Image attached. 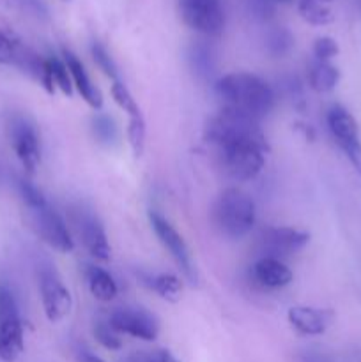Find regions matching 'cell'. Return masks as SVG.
<instances>
[{"label":"cell","instance_id":"obj_1","mask_svg":"<svg viewBox=\"0 0 361 362\" xmlns=\"http://www.w3.org/2000/svg\"><path fill=\"white\" fill-rule=\"evenodd\" d=\"M223 108L243 113L255 120L268 115L275 106V90L268 81L251 73H229L214 85Z\"/></svg>","mask_w":361,"mask_h":362},{"label":"cell","instance_id":"obj_2","mask_svg":"<svg viewBox=\"0 0 361 362\" xmlns=\"http://www.w3.org/2000/svg\"><path fill=\"white\" fill-rule=\"evenodd\" d=\"M212 223L222 235L241 239L248 235L255 225V204L244 191L227 187L212 205Z\"/></svg>","mask_w":361,"mask_h":362},{"label":"cell","instance_id":"obj_3","mask_svg":"<svg viewBox=\"0 0 361 362\" xmlns=\"http://www.w3.org/2000/svg\"><path fill=\"white\" fill-rule=\"evenodd\" d=\"M0 64L16 67L18 71L38 81L48 94L55 92V85H53L52 76H50L46 59H42L39 53H35L23 41L4 30H0Z\"/></svg>","mask_w":361,"mask_h":362},{"label":"cell","instance_id":"obj_4","mask_svg":"<svg viewBox=\"0 0 361 362\" xmlns=\"http://www.w3.org/2000/svg\"><path fill=\"white\" fill-rule=\"evenodd\" d=\"M222 166L232 179L251 180L262 172L265 161L268 144L255 140H230L218 145Z\"/></svg>","mask_w":361,"mask_h":362},{"label":"cell","instance_id":"obj_5","mask_svg":"<svg viewBox=\"0 0 361 362\" xmlns=\"http://www.w3.org/2000/svg\"><path fill=\"white\" fill-rule=\"evenodd\" d=\"M23 324L13 290L0 281V361L14 362L23 354Z\"/></svg>","mask_w":361,"mask_h":362},{"label":"cell","instance_id":"obj_6","mask_svg":"<svg viewBox=\"0 0 361 362\" xmlns=\"http://www.w3.org/2000/svg\"><path fill=\"white\" fill-rule=\"evenodd\" d=\"M7 134L23 168L34 173L41 161V144L34 122L21 113H13L7 119Z\"/></svg>","mask_w":361,"mask_h":362},{"label":"cell","instance_id":"obj_7","mask_svg":"<svg viewBox=\"0 0 361 362\" xmlns=\"http://www.w3.org/2000/svg\"><path fill=\"white\" fill-rule=\"evenodd\" d=\"M38 279L42 310H45L46 318L52 324L64 320L69 315L71 306H73V299H71L69 290L62 283V278L59 276V272L52 265H39Z\"/></svg>","mask_w":361,"mask_h":362},{"label":"cell","instance_id":"obj_8","mask_svg":"<svg viewBox=\"0 0 361 362\" xmlns=\"http://www.w3.org/2000/svg\"><path fill=\"white\" fill-rule=\"evenodd\" d=\"M183 21L204 35H219L225 25L222 0H179Z\"/></svg>","mask_w":361,"mask_h":362},{"label":"cell","instance_id":"obj_9","mask_svg":"<svg viewBox=\"0 0 361 362\" xmlns=\"http://www.w3.org/2000/svg\"><path fill=\"white\" fill-rule=\"evenodd\" d=\"M149 219H151V225L154 228L156 235H158L159 243L166 247L170 257L173 258L177 267L183 271V274L190 279L191 285H195L197 283V269H195L193 260H191V253L188 250L186 243H184L183 235L159 212L151 211L149 212Z\"/></svg>","mask_w":361,"mask_h":362},{"label":"cell","instance_id":"obj_10","mask_svg":"<svg viewBox=\"0 0 361 362\" xmlns=\"http://www.w3.org/2000/svg\"><path fill=\"white\" fill-rule=\"evenodd\" d=\"M108 324L119 334L133 336L142 341H154L159 334L158 320L142 308H117L110 315Z\"/></svg>","mask_w":361,"mask_h":362},{"label":"cell","instance_id":"obj_11","mask_svg":"<svg viewBox=\"0 0 361 362\" xmlns=\"http://www.w3.org/2000/svg\"><path fill=\"white\" fill-rule=\"evenodd\" d=\"M30 214L35 232L39 233V237L46 244H50L53 250L60 251V253H71L73 251V237H71L69 230H67L66 221L60 218V214L55 209L45 205V207L30 211Z\"/></svg>","mask_w":361,"mask_h":362},{"label":"cell","instance_id":"obj_12","mask_svg":"<svg viewBox=\"0 0 361 362\" xmlns=\"http://www.w3.org/2000/svg\"><path fill=\"white\" fill-rule=\"evenodd\" d=\"M74 223H76L78 233H80L85 250H87L96 260H110L112 250H110L108 239H106V232L105 228H103L101 221H99L92 212L78 211Z\"/></svg>","mask_w":361,"mask_h":362},{"label":"cell","instance_id":"obj_13","mask_svg":"<svg viewBox=\"0 0 361 362\" xmlns=\"http://www.w3.org/2000/svg\"><path fill=\"white\" fill-rule=\"evenodd\" d=\"M287 320L297 334L321 336L331 324L333 313L328 310H319V308L292 306L287 311Z\"/></svg>","mask_w":361,"mask_h":362},{"label":"cell","instance_id":"obj_14","mask_svg":"<svg viewBox=\"0 0 361 362\" xmlns=\"http://www.w3.org/2000/svg\"><path fill=\"white\" fill-rule=\"evenodd\" d=\"M260 239L268 250L287 255L303 250L310 243V233L292 226H269L262 230Z\"/></svg>","mask_w":361,"mask_h":362},{"label":"cell","instance_id":"obj_15","mask_svg":"<svg viewBox=\"0 0 361 362\" xmlns=\"http://www.w3.org/2000/svg\"><path fill=\"white\" fill-rule=\"evenodd\" d=\"M64 62H66L67 69H69L71 80L73 85L76 87V90L80 92V95L84 98V101L91 106L92 110H101L103 106V94L92 80L88 78L87 71H85L81 60L74 55L69 49H64Z\"/></svg>","mask_w":361,"mask_h":362},{"label":"cell","instance_id":"obj_16","mask_svg":"<svg viewBox=\"0 0 361 362\" xmlns=\"http://www.w3.org/2000/svg\"><path fill=\"white\" fill-rule=\"evenodd\" d=\"M292 278V271L275 257H264L253 265V279L264 288H283Z\"/></svg>","mask_w":361,"mask_h":362},{"label":"cell","instance_id":"obj_17","mask_svg":"<svg viewBox=\"0 0 361 362\" xmlns=\"http://www.w3.org/2000/svg\"><path fill=\"white\" fill-rule=\"evenodd\" d=\"M328 126L335 140L338 141L340 147L354 144L360 140V131H357V122L343 106H333L328 112Z\"/></svg>","mask_w":361,"mask_h":362},{"label":"cell","instance_id":"obj_18","mask_svg":"<svg viewBox=\"0 0 361 362\" xmlns=\"http://www.w3.org/2000/svg\"><path fill=\"white\" fill-rule=\"evenodd\" d=\"M85 279L92 296L101 303H110L117 297V283L105 269L96 265H85Z\"/></svg>","mask_w":361,"mask_h":362},{"label":"cell","instance_id":"obj_19","mask_svg":"<svg viewBox=\"0 0 361 362\" xmlns=\"http://www.w3.org/2000/svg\"><path fill=\"white\" fill-rule=\"evenodd\" d=\"M340 81V71L338 67L333 66L331 62H324V60H315L310 66V73H308V83L319 94H328L333 88L338 85Z\"/></svg>","mask_w":361,"mask_h":362},{"label":"cell","instance_id":"obj_20","mask_svg":"<svg viewBox=\"0 0 361 362\" xmlns=\"http://www.w3.org/2000/svg\"><path fill=\"white\" fill-rule=\"evenodd\" d=\"M297 11L306 23L315 25V27H324L335 20L333 11L328 6H324V2H321V0H299Z\"/></svg>","mask_w":361,"mask_h":362},{"label":"cell","instance_id":"obj_21","mask_svg":"<svg viewBox=\"0 0 361 362\" xmlns=\"http://www.w3.org/2000/svg\"><path fill=\"white\" fill-rule=\"evenodd\" d=\"M151 288L166 303H177L180 299V292H183V283L177 276L163 272L151 279Z\"/></svg>","mask_w":361,"mask_h":362},{"label":"cell","instance_id":"obj_22","mask_svg":"<svg viewBox=\"0 0 361 362\" xmlns=\"http://www.w3.org/2000/svg\"><path fill=\"white\" fill-rule=\"evenodd\" d=\"M92 131H94V136L98 138L99 144L108 145V147L119 140V129H117L115 120L105 113H98L92 119Z\"/></svg>","mask_w":361,"mask_h":362},{"label":"cell","instance_id":"obj_23","mask_svg":"<svg viewBox=\"0 0 361 362\" xmlns=\"http://www.w3.org/2000/svg\"><path fill=\"white\" fill-rule=\"evenodd\" d=\"M127 141L134 158H140L145 148V120L142 112L130 115L127 120Z\"/></svg>","mask_w":361,"mask_h":362},{"label":"cell","instance_id":"obj_24","mask_svg":"<svg viewBox=\"0 0 361 362\" xmlns=\"http://www.w3.org/2000/svg\"><path fill=\"white\" fill-rule=\"evenodd\" d=\"M46 62H48L50 76H52L53 85L59 87L66 95H73L74 85H73V80H71V74H69V69H67L66 62L59 60L57 57H48Z\"/></svg>","mask_w":361,"mask_h":362},{"label":"cell","instance_id":"obj_25","mask_svg":"<svg viewBox=\"0 0 361 362\" xmlns=\"http://www.w3.org/2000/svg\"><path fill=\"white\" fill-rule=\"evenodd\" d=\"M94 338L98 339L103 349L110 350V352H117L122 349V339H120L119 332L108 322H98L94 325Z\"/></svg>","mask_w":361,"mask_h":362},{"label":"cell","instance_id":"obj_26","mask_svg":"<svg viewBox=\"0 0 361 362\" xmlns=\"http://www.w3.org/2000/svg\"><path fill=\"white\" fill-rule=\"evenodd\" d=\"M18 191H20L21 200H23V204L27 205L28 211H35V209H41L45 207V205H48L42 191L39 189L38 186H34L30 180L27 179L18 180Z\"/></svg>","mask_w":361,"mask_h":362},{"label":"cell","instance_id":"obj_27","mask_svg":"<svg viewBox=\"0 0 361 362\" xmlns=\"http://www.w3.org/2000/svg\"><path fill=\"white\" fill-rule=\"evenodd\" d=\"M91 53L94 62L98 64V67L106 74V76L112 78L113 81L119 80V69H117L115 62H113V59L110 57V53L106 52V48L101 42H92Z\"/></svg>","mask_w":361,"mask_h":362},{"label":"cell","instance_id":"obj_28","mask_svg":"<svg viewBox=\"0 0 361 362\" xmlns=\"http://www.w3.org/2000/svg\"><path fill=\"white\" fill-rule=\"evenodd\" d=\"M112 98H113V101L119 105V108H122L124 112L127 113V117L134 115V113L140 112V108H138L134 98L131 95V92L127 90V87L120 80L113 81L112 83Z\"/></svg>","mask_w":361,"mask_h":362},{"label":"cell","instance_id":"obj_29","mask_svg":"<svg viewBox=\"0 0 361 362\" xmlns=\"http://www.w3.org/2000/svg\"><path fill=\"white\" fill-rule=\"evenodd\" d=\"M294 45V39L285 28H275L268 35V49L273 55H285Z\"/></svg>","mask_w":361,"mask_h":362},{"label":"cell","instance_id":"obj_30","mask_svg":"<svg viewBox=\"0 0 361 362\" xmlns=\"http://www.w3.org/2000/svg\"><path fill=\"white\" fill-rule=\"evenodd\" d=\"M338 45L333 37H317L314 42V55L315 60H324V62H329L333 57L338 55Z\"/></svg>","mask_w":361,"mask_h":362},{"label":"cell","instance_id":"obj_31","mask_svg":"<svg viewBox=\"0 0 361 362\" xmlns=\"http://www.w3.org/2000/svg\"><path fill=\"white\" fill-rule=\"evenodd\" d=\"M191 60H193V67L197 69V73L207 74L212 69V60H211V52H209L205 46L198 45L193 46L191 49Z\"/></svg>","mask_w":361,"mask_h":362},{"label":"cell","instance_id":"obj_32","mask_svg":"<svg viewBox=\"0 0 361 362\" xmlns=\"http://www.w3.org/2000/svg\"><path fill=\"white\" fill-rule=\"evenodd\" d=\"M342 148L345 151L349 161L353 163L354 170H356V172L361 175V141L357 140V141H354V144L345 145V147H342Z\"/></svg>","mask_w":361,"mask_h":362},{"label":"cell","instance_id":"obj_33","mask_svg":"<svg viewBox=\"0 0 361 362\" xmlns=\"http://www.w3.org/2000/svg\"><path fill=\"white\" fill-rule=\"evenodd\" d=\"M147 362H179V359H177L170 350L159 349V350H154L152 354H149Z\"/></svg>","mask_w":361,"mask_h":362},{"label":"cell","instance_id":"obj_34","mask_svg":"<svg viewBox=\"0 0 361 362\" xmlns=\"http://www.w3.org/2000/svg\"><path fill=\"white\" fill-rule=\"evenodd\" d=\"M80 362H106V361H103L101 357L94 356V354L88 352V350H84V352L80 354Z\"/></svg>","mask_w":361,"mask_h":362},{"label":"cell","instance_id":"obj_35","mask_svg":"<svg viewBox=\"0 0 361 362\" xmlns=\"http://www.w3.org/2000/svg\"><path fill=\"white\" fill-rule=\"evenodd\" d=\"M147 357L149 356H145V354H133V356L127 357L124 362H147Z\"/></svg>","mask_w":361,"mask_h":362},{"label":"cell","instance_id":"obj_36","mask_svg":"<svg viewBox=\"0 0 361 362\" xmlns=\"http://www.w3.org/2000/svg\"><path fill=\"white\" fill-rule=\"evenodd\" d=\"M265 2H290V0H265Z\"/></svg>","mask_w":361,"mask_h":362},{"label":"cell","instance_id":"obj_37","mask_svg":"<svg viewBox=\"0 0 361 362\" xmlns=\"http://www.w3.org/2000/svg\"><path fill=\"white\" fill-rule=\"evenodd\" d=\"M321 2H331V0H321Z\"/></svg>","mask_w":361,"mask_h":362}]
</instances>
